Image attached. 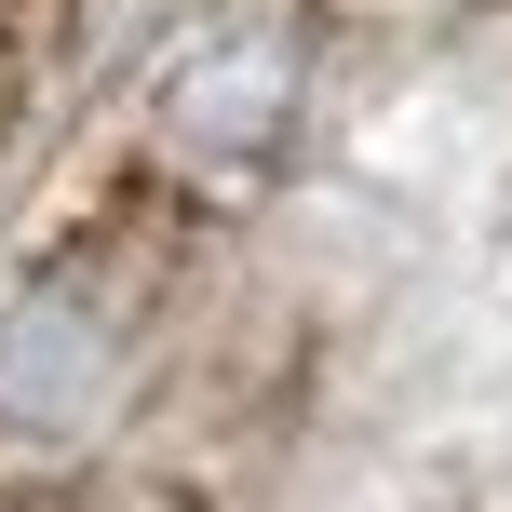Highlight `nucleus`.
Segmentation results:
<instances>
[{
  "label": "nucleus",
  "instance_id": "1",
  "mask_svg": "<svg viewBox=\"0 0 512 512\" xmlns=\"http://www.w3.org/2000/svg\"><path fill=\"white\" fill-rule=\"evenodd\" d=\"M135 391V297L95 270H54L0 310V445H81Z\"/></svg>",
  "mask_w": 512,
  "mask_h": 512
},
{
  "label": "nucleus",
  "instance_id": "2",
  "mask_svg": "<svg viewBox=\"0 0 512 512\" xmlns=\"http://www.w3.org/2000/svg\"><path fill=\"white\" fill-rule=\"evenodd\" d=\"M283 108H297V41L283 27H243V41H216L203 68L176 81V149H216V162H256L283 135Z\"/></svg>",
  "mask_w": 512,
  "mask_h": 512
}]
</instances>
